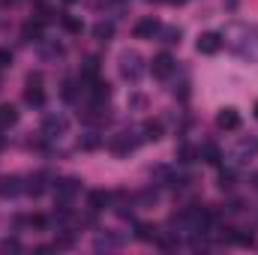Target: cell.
Listing matches in <instances>:
<instances>
[{"label": "cell", "mask_w": 258, "mask_h": 255, "mask_svg": "<svg viewBox=\"0 0 258 255\" xmlns=\"http://www.w3.org/2000/svg\"><path fill=\"white\" fill-rule=\"evenodd\" d=\"M150 72L156 75V78H168L171 72H174V57L165 54V51H162V54H156V57H153V63H150Z\"/></svg>", "instance_id": "cell-1"}, {"label": "cell", "mask_w": 258, "mask_h": 255, "mask_svg": "<svg viewBox=\"0 0 258 255\" xmlns=\"http://www.w3.org/2000/svg\"><path fill=\"white\" fill-rule=\"evenodd\" d=\"M222 48V36L216 30H210V33H204V36L198 39V51L201 54H216V51Z\"/></svg>", "instance_id": "cell-2"}, {"label": "cell", "mask_w": 258, "mask_h": 255, "mask_svg": "<svg viewBox=\"0 0 258 255\" xmlns=\"http://www.w3.org/2000/svg\"><path fill=\"white\" fill-rule=\"evenodd\" d=\"M159 30H162V24L156 18H141L138 24H135V36H138V39H150V36H156Z\"/></svg>", "instance_id": "cell-3"}, {"label": "cell", "mask_w": 258, "mask_h": 255, "mask_svg": "<svg viewBox=\"0 0 258 255\" xmlns=\"http://www.w3.org/2000/svg\"><path fill=\"white\" fill-rule=\"evenodd\" d=\"M18 192H21V177H15V174L0 177V198H15Z\"/></svg>", "instance_id": "cell-4"}, {"label": "cell", "mask_w": 258, "mask_h": 255, "mask_svg": "<svg viewBox=\"0 0 258 255\" xmlns=\"http://www.w3.org/2000/svg\"><path fill=\"white\" fill-rule=\"evenodd\" d=\"M216 126H219V129H225V132H234V129L240 126V114H237L234 108L219 111V117H216Z\"/></svg>", "instance_id": "cell-5"}, {"label": "cell", "mask_w": 258, "mask_h": 255, "mask_svg": "<svg viewBox=\"0 0 258 255\" xmlns=\"http://www.w3.org/2000/svg\"><path fill=\"white\" fill-rule=\"evenodd\" d=\"M78 189H81V183H78L75 177H63V180H57V198H60V201H69Z\"/></svg>", "instance_id": "cell-6"}, {"label": "cell", "mask_w": 258, "mask_h": 255, "mask_svg": "<svg viewBox=\"0 0 258 255\" xmlns=\"http://www.w3.org/2000/svg\"><path fill=\"white\" fill-rule=\"evenodd\" d=\"M111 192H105V189H93L90 195H87V204H90V210H105L108 204H111Z\"/></svg>", "instance_id": "cell-7"}, {"label": "cell", "mask_w": 258, "mask_h": 255, "mask_svg": "<svg viewBox=\"0 0 258 255\" xmlns=\"http://www.w3.org/2000/svg\"><path fill=\"white\" fill-rule=\"evenodd\" d=\"M21 36H24V42H39L42 39V21H27L21 27Z\"/></svg>", "instance_id": "cell-8"}, {"label": "cell", "mask_w": 258, "mask_h": 255, "mask_svg": "<svg viewBox=\"0 0 258 255\" xmlns=\"http://www.w3.org/2000/svg\"><path fill=\"white\" fill-rule=\"evenodd\" d=\"M135 144H138V141H132L129 132H123V135H117V138L111 141V150L114 153H129V150H135Z\"/></svg>", "instance_id": "cell-9"}, {"label": "cell", "mask_w": 258, "mask_h": 255, "mask_svg": "<svg viewBox=\"0 0 258 255\" xmlns=\"http://www.w3.org/2000/svg\"><path fill=\"white\" fill-rule=\"evenodd\" d=\"M66 129V120H63V117H54V114H51V117H45V126H42V132L48 135V138H51V135H57V132H63Z\"/></svg>", "instance_id": "cell-10"}, {"label": "cell", "mask_w": 258, "mask_h": 255, "mask_svg": "<svg viewBox=\"0 0 258 255\" xmlns=\"http://www.w3.org/2000/svg\"><path fill=\"white\" fill-rule=\"evenodd\" d=\"M123 75L132 78V81L141 75V66H138V57H135V54H126V57H123Z\"/></svg>", "instance_id": "cell-11"}, {"label": "cell", "mask_w": 258, "mask_h": 255, "mask_svg": "<svg viewBox=\"0 0 258 255\" xmlns=\"http://www.w3.org/2000/svg\"><path fill=\"white\" fill-rule=\"evenodd\" d=\"M45 180H48V174H45V171L33 174V177H30V183H27V192H30V195H42V192H45V186H48Z\"/></svg>", "instance_id": "cell-12"}, {"label": "cell", "mask_w": 258, "mask_h": 255, "mask_svg": "<svg viewBox=\"0 0 258 255\" xmlns=\"http://www.w3.org/2000/svg\"><path fill=\"white\" fill-rule=\"evenodd\" d=\"M135 237H138V240H144V243H156L159 240V234H156V225H147V222H141L138 228H135Z\"/></svg>", "instance_id": "cell-13"}, {"label": "cell", "mask_w": 258, "mask_h": 255, "mask_svg": "<svg viewBox=\"0 0 258 255\" xmlns=\"http://www.w3.org/2000/svg\"><path fill=\"white\" fill-rule=\"evenodd\" d=\"M15 120H18V111H15V105L3 102V105H0V126H12Z\"/></svg>", "instance_id": "cell-14"}, {"label": "cell", "mask_w": 258, "mask_h": 255, "mask_svg": "<svg viewBox=\"0 0 258 255\" xmlns=\"http://www.w3.org/2000/svg\"><path fill=\"white\" fill-rule=\"evenodd\" d=\"M93 36H96L99 42H108V39L114 36V24H111V21H99V24L93 27Z\"/></svg>", "instance_id": "cell-15"}, {"label": "cell", "mask_w": 258, "mask_h": 255, "mask_svg": "<svg viewBox=\"0 0 258 255\" xmlns=\"http://www.w3.org/2000/svg\"><path fill=\"white\" fill-rule=\"evenodd\" d=\"M198 156H201L204 162H210V165H216V162H219V147L207 141V144H201V150H198Z\"/></svg>", "instance_id": "cell-16"}, {"label": "cell", "mask_w": 258, "mask_h": 255, "mask_svg": "<svg viewBox=\"0 0 258 255\" xmlns=\"http://www.w3.org/2000/svg\"><path fill=\"white\" fill-rule=\"evenodd\" d=\"M24 99H27V105H36V108H39L42 102H45V93H42L39 87H33V84H30V90L24 93Z\"/></svg>", "instance_id": "cell-17"}, {"label": "cell", "mask_w": 258, "mask_h": 255, "mask_svg": "<svg viewBox=\"0 0 258 255\" xmlns=\"http://www.w3.org/2000/svg\"><path fill=\"white\" fill-rule=\"evenodd\" d=\"M159 135H162V123H159V120H150V123H144V138H147V141H156Z\"/></svg>", "instance_id": "cell-18"}, {"label": "cell", "mask_w": 258, "mask_h": 255, "mask_svg": "<svg viewBox=\"0 0 258 255\" xmlns=\"http://www.w3.org/2000/svg\"><path fill=\"white\" fill-rule=\"evenodd\" d=\"M180 36H183V33H180V27H165V30H162V42H165V45H174V42H180Z\"/></svg>", "instance_id": "cell-19"}, {"label": "cell", "mask_w": 258, "mask_h": 255, "mask_svg": "<svg viewBox=\"0 0 258 255\" xmlns=\"http://www.w3.org/2000/svg\"><path fill=\"white\" fill-rule=\"evenodd\" d=\"M60 21H63V27L69 30V33H81V24L75 18H69V15H60Z\"/></svg>", "instance_id": "cell-20"}, {"label": "cell", "mask_w": 258, "mask_h": 255, "mask_svg": "<svg viewBox=\"0 0 258 255\" xmlns=\"http://www.w3.org/2000/svg\"><path fill=\"white\" fill-rule=\"evenodd\" d=\"M219 186H222V189H231V186H234V171H222L219 174Z\"/></svg>", "instance_id": "cell-21"}, {"label": "cell", "mask_w": 258, "mask_h": 255, "mask_svg": "<svg viewBox=\"0 0 258 255\" xmlns=\"http://www.w3.org/2000/svg\"><path fill=\"white\" fill-rule=\"evenodd\" d=\"M12 63V51L9 48H0V69H3V66H9Z\"/></svg>", "instance_id": "cell-22"}, {"label": "cell", "mask_w": 258, "mask_h": 255, "mask_svg": "<svg viewBox=\"0 0 258 255\" xmlns=\"http://www.w3.org/2000/svg\"><path fill=\"white\" fill-rule=\"evenodd\" d=\"M96 144H99V138H96V132H87V138L81 141V147H87V150H90V147H96Z\"/></svg>", "instance_id": "cell-23"}, {"label": "cell", "mask_w": 258, "mask_h": 255, "mask_svg": "<svg viewBox=\"0 0 258 255\" xmlns=\"http://www.w3.org/2000/svg\"><path fill=\"white\" fill-rule=\"evenodd\" d=\"M180 156H183L180 162H192V156H195V150H192V147H183V150H180Z\"/></svg>", "instance_id": "cell-24"}, {"label": "cell", "mask_w": 258, "mask_h": 255, "mask_svg": "<svg viewBox=\"0 0 258 255\" xmlns=\"http://www.w3.org/2000/svg\"><path fill=\"white\" fill-rule=\"evenodd\" d=\"M57 246H60V249L72 246V234H63V237H57Z\"/></svg>", "instance_id": "cell-25"}, {"label": "cell", "mask_w": 258, "mask_h": 255, "mask_svg": "<svg viewBox=\"0 0 258 255\" xmlns=\"http://www.w3.org/2000/svg\"><path fill=\"white\" fill-rule=\"evenodd\" d=\"M45 222H48V219H45V216H30V225H36V228H42Z\"/></svg>", "instance_id": "cell-26"}, {"label": "cell", "mask_w": 258, "mask_h": 255, "mask_svg": "<svg viewBox=\"0 0 258 255\" xmlns=\"http://www.w3.org/2000/svg\"><path fill=\"white\" fill-rule=\"evenodd\" d=\"M12 3H18V0H0V6H12Z\"/></svg>", "instance_id": "cell-27"}, {"label": "cell", "mask_w": 258, "mask_h": 255, "mask_svg": "<svg viewBox=\"0 0 258 255\" xmlns=\"http://www.w3.org/2000/svg\"><path fill=\"white\" fill-rule=\"evenodd\" d=\"M171 3H186V0H171Z\"/></svg>", "instance_id": "cell-28"}, {"label": "cell", "mask_w": 258, "mask_h": 255, "mask_svg": "<svg viewBox=\"0 0 258 255\" xmlns=\"http://www.w3.org/2000/svg\"><path fill=\"white\" fill-rule=\"evenodd\" d=\"M63 3H75V0H63Z\"/></svg>", "instance_id": "cell-29"}, {"label": "cell", "mask_w": 258, "mask_h": 255, "mask_svg": "<svg viewBox=\"0 0 258 255\" xmlns=\"http://www.w3.org/2000/svg\"><path fill=\"white\" fill-rule=\"evenodd\" d=\"M255 117H258V105H255Z\"/></svg>", "instance_id": "cell-30"}, {"label": "cell", "mask_w": 258, "mask_h": 255, "mask_svg": "<svg viewBox=\"0 0 258 255\" xmlns=\"http://www.w3.org/2000/svg\"><path fill=\"white\" fill-rule=\"evenodd\" d=\"M0 147H3V138H0Z\"/></svg>", "instance_id": "cell-31"}]
</instances>
